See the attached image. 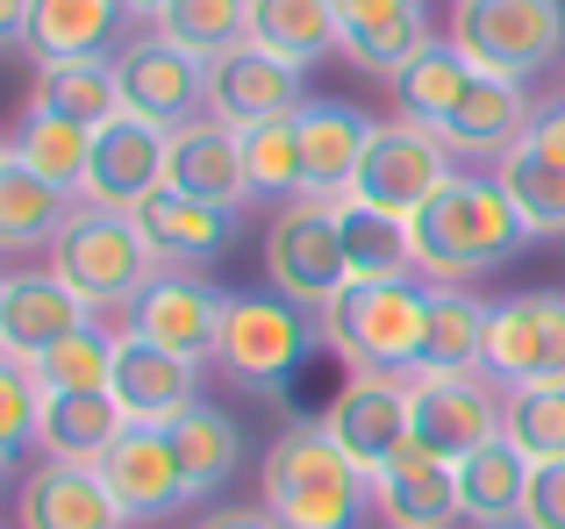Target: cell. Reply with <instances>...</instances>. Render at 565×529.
Listing matches in <instances>:
<instances>
[{"mask_svg":"<svg viewBox=\"0 0 565 529\" xmlns=\"http://www.w3.org/2000/svg\"><path fill=\"white\" fill-rule=\"evenodd\" d=\"M258 508L279 529H365V516H373V473L322 422H287L273 436V451H265Z\"/></svg>","mask_w":565,"mask_h":529,"instance_id":"1","label":"cell"},{"mask_svg":"<svg viewBox=\"0 0 565 529\" xmlns=\"http://www.w3.org/2000/svg\"><path fill=\"white\" fill-rule=\"evenodd\" d=\"M415 237V279L429 287H466L480 272H501L530 244V223L515 215V201L501 194L494 172H458L437 201L408 223Z\"/></svg>","mask_w":565,"mask_h":529,"instance_id":"2","label":"cell"},{"mask_svg":"<svg viewBox=\"0 0 565 529\" xmlns=\"http://www.w3.org/2000/svg\"><path fill=\"white\" fill-rule=\"evenodd\" d=\"M322 344L351 365V373H423L429 350V287L423 279H394V287H344L316 315Z\"/></svg>","mask_w":565,"mask_h":529,"instance_id":"3","label":"cell"},{"mask_svg":"<svg viewBox=\"0 0 565 529\" xmlns=\"http://www.w3.org/2000/svg\"><path fill=\"white\" fill-rule=\"evenodd\" d=\"M322 344L316 315L279 293H230L222 301V336H215V365L250 393L287 387L294 373L308 365V350Z\"/></svg>","mask_w":565,"mask_h":529,"instance_id":"4","label":"cell"},{"mask_svg":"<svg viewBox=\"0 0 565 529\" xmlns=\"http://www.w3.org/2000/svg\"><path fill=\"white\" fill-rule=\"evenodd\" d=\"M451 43L472 72L537 79L565 51V0H451Z\"/></svg>","mask_w":565,"mask_h":529,"instance_id":"5","label":"cell"},{"mask_svg":"<svg viewBox=\"0 0 565 529\" xmlns=\"http://www.w3.org/2000/svg\"><path fill=\"white\" fill-rule=\"evenodd\" d=\"M51 272L72 279L94 307H137V293L158 279V258L143 244L137 215L115 208H72V223L51 244Z\"/></svg>","mask_w":565,"mask_h":529,"instance_id":"6","label":"cell"},{"mask_svg":"<svg viewBox=\"0 0 565 529\" xmlns=\"http://www.w3.org/2000/svg\"><path fill=\"white\" fill-rule=\"evenodd\" d=\"M265 287H273L279 301L308 307V315H322V307L351 287L337 201L301 194V201H287V208L273 215V229H265Z\"/></svg>","mask_w":565,"mask_h":529,"instance_id":"7","label":"cell"},{"mask_svg":"<svg viewBox=\"0 0 565 529\" xmlns=\"http://www.w3.org/2000/svg\"><path fill=\"white\" fill-rule=\"evenodd\" d=\"M451 180H458V158L444 151L437 129L394 115V122L373 129V143H365V158H359V172H351V194H344V201L415 223V215H423Z\"/></svg>","mask_w":565,"mask_h":529,"instance_id":"8","label":"cell"},{"mask_svg":"<svg viewBox=\"0 0 565 529\" xmlns=\"http://www.w3.org/2000/svg\"><path fill=\"white\" fill-rule=\"evenodd\" d=\"M408 436L429 458H466V451L509 436V387L494 373H415L408 379Z\"/></svg>","mask_w":565,"mask_h":529,"instance_id":"9","label":"cell"},{"mask_svg":"<svg viewBox=\"0 0 565 529\" xmlns=\"http://www.w3.org/2000/svg\"><path fill=\"white\" fill-rule=\"evenodd\" d=\"M115 79H122V108L158 122V129H186L207 115V57L166 43L158 29L151 36H129L115 51Z\"/></svg>","mask_w":565,"mask_h":529,"instance_id":"10","label":"cell"},{"mask_svg":"<svg viewBox=\"0 0 565 529\" xmlns=\"http://www.w3.org/2000/svg\"><path fill=\"white\" fill-rule=\"evenodd\" d=\"M487 373L501 387H552L565 379V293H509L487 315Z\"/></svg>","mask_w":565,"mask_h":529,"instance_id":"11","label":"cell"},{"mask_svg":"<svg viewBox=\"0 0 565 529\" xmlns=\"http://www.w3.org/2000/svg\"><path fill=\"white\" fill-rule=\"evenodd\" d=\"M172 165V129L143 122V115H115L108 129H94V165H86L79 201L86 208H115V215H137L143 201L166 186Z\"/></svg>","mask_w":565,"mask_h":529,"instance_id":"12","label":"cell"},{"mask_svg":"<svg viewBox=\"0 0 565 529\" xmlns=\"http://www.w3.org/2000/svg\"><path fill=\"white\" fill-rule=\"evenodd\" d=\"M301 65H287V57L258 51V43H236V51L207 57V122L222 129H258V122H287V115H301Z\"/></svg>","mask_w":565,"mask_h":529,"instance_id":"13","label":"cell"},{"mask_svg":"<svg viewBox=\"0 0 565 529\" xmlns=\"http://www.w3.org/2000/svg\"><path fill=\"white\" fill-rule=\"evenodd\" d=\"M222 301H230V293H215L201 272H158L151 287L137 293V307H129V336H143V344L172 350V358H186V365H215Z\"/></svg>","mask_w":565,"mask_h":529,"instance_id":"14","label":"cell"},{"mask_svg":"<svg viewBox=\"0 0 565 529\" xmlns=\"http://www.w3.org/2000/svg\"><path fill=\"white\" fill-rule=\"evenodd\" d=\"M408 379L415 373H344L337 401L316 415L365 473H380V465L408 444Z\"/></svg>","mask_w":565,"mask_h":529,"instance_id":"15","label":"cell"},{"mask_svg":"<svg viewBox=\"0 0 565 529\" xmlns=\"http://www.w3.org/2000/svg\"><path fill=\"white\" fill-rule=\"evenodd\" d=\"M94 322V301H86L72 279H57L51 264L43 272H8L0 279V358H29L36 365L51 344L79 336Z\"/></svg>","mask_w":565,"mask_h":529,"instance_id":"16","label":"cell"},{"mask_svg":"<svg viewBox=\"0 0 565 529\" xmlns=\"http://www.w3.org/2000/svg\"><path fill=\"white\" fill-rule=\"evenodd\" d=\"M373 516L386 529H458L466 522V501H458V465L429 458L423 444H401L394 458L373 473Z\"/></svg>","mask_w":565,"mask_h":529,"instance_id":"17","label":"cell"},{"mask_svg":"<svg viewBox=\"0 0 565 529\" xmlns=\"http://www.w3.org/2000/svg\"><path fill=\"white\" fill-rule=\"evenodd\" d=\"M94 473H100V487H108V501L122 508V522H158V516H172V508L186 501V473H180L172 436L143 430V422H129L122 444H115Z\"/></svg>","mask_w":565,"mask_h":529,"instance_id":"18","label":"cell"},{"mask_svg":"<svg viewBox=\"0 0 565 529\" xmlns=\"http://www.w3.org/2000/svg\"><path fill=\"white\" fill-rule=\"evenodd\" d=\"M530 115H537V108L523 100V86H515V79L472 72L466 94L451 100V115H444V122H429V129L444 137V151H451V158H472V165H501V158L523 143Z\"/></svg>","mask_w":565,"mask_h":529,"instance_id":"19","label":"cell"},{"mask_svg":"<svg viewBox=\"0 0 565 529\" xmlns=\"http://www.w3.org/2000/svg\"><path fill=\"white\" fill-rule=\"evenodd\" d=\"M137 229H143V244H151L158 272H207V264H222V251L236 244V215L207 208V201L180 194V186H158L137 208Z\"/></svg>","mask_w":565,"mask_h":529,"instance_id":"20","label":"cell"},{"mask_svg":"<svg viewBox=\"0 0 565 529\" xmlns=\"http://www.w3.org/2000/svg\"><path fill=\"white\" fill-rule=\"evenodd\" d=\"M14 529H122V508L108 501L94 465L36 458L14 487Z\"/></svg>","mask_w":565,"mask_h":529,"instance_id":"21","label":"cell"},{"mask_svg":"<svg viewBox=\"0 0 565 529\" xmlns=\"http://www.w3.org/2000/svg\"><path fill=\"white\" fill-rule=\"evenodd\" d=\"M115 408H122L129 422H143V430H166L180 408L201 401V365L172 358V350L143 344V336L122 330V344H115Z\"/></svg>","mask_w":565,"mask_h":529,"instance_id":"22","label":"cell"},{"mask_svg":"<svg viewBox=\"0 0 565 529\" xmlns=\"http://www.w3.org/2000/svg\"><path fill=\"white\" fill-rule=\"evenodd\" d=\"M423 43H429L423 0H337V51L359 72L401 79V65H408Z\"/></svg>","mask_w":565,"mask_h":529,"instance_id":"23","label":"cell"},{"mask_svg":"<svg viewBox=\"0 0 565 529\" xmlns=\"http://www.w3.org/2000/svg\"><path fill=\"white\" fill-rule=\"evenodd\" d=\"M166 186H180V194L193 201H207V208H244V201H258L250 194V172H244V137L236 129H222V122H186V129H172V165H166Z\"/></svg>","mask_w":565,"mask_h":529,"instance_id":"24","label":"cell"},{"mask_svg":"<svg viewBox=\"0 0 565 529\" xmlns=\"http://www.w3.org/2000/svg\"><path fill=\"white\" fill-rule=\"evenodd\" d=\"M294 129H301V194L344 201L351 172H359V158H365V143H373L380 122H365L344 100H308V108L294 115Z\"/></svg>","mask_w":565,"mask_h":529,"instance_id":"25","label":"cell"},{"mask_svg":"<svg viewBox=\"0 0 565 529\" xmlns=\"http://www.w3.org/2000/svg\"><path fill=\"white\" fill-rule=\"evenodd\" d=\"M530 473H537V465H530L509 436L466 451V458H458V501H466V522L472 529H515L523 522V501H530Z\"/></svg>","mask_w":565,"mask_h":529,"instance_id":"26","label":"cell"},{"mask_svg":"<svg viewBox=\"0 0 565 529\" xmlns=\"http://www.w3.org/2000/svg\"><path fill=\"white\" fill-rule=\"evenodd\" d=\"M122 430H129V415L115 408V393H51L43 401L36 451L57 465H100L122 444Z\"/></svg>","mask_w":565,"mask_h":529,"instance_id":"27","label":"cell"},{"mask_svg":"<svg viewBox=\"0 0 565 529\" xmlns=\"http://www.w3.org/2000/svg\"><path fill=\"white\" fill-rule=\"evenodd\" d=\"M122 0H36L29 14V43L22 51L36 65H72V57H108L115 22H122Z\"/></svg>","mask_w":565,"mask_h":529,"instance_id":"28","label":"cell"},{"mask_svg":"<svg viewBox=\"0 0 565 529\" xmlns=\"http://www.w3.org/2000/svg\"><path fill=\"white\" fill-rule=\"evenodd\" d=\"M172 451H180V473H186V501H207V494L230 487L236 473V451H244V430H236V415H222L215 401H193L180 415L166 422Z\"/></svg>","mask_w":565,"mask_h":529,"instance_id":"29","label":"cell"},{"mask_svg":"<svg viewBox=\"0 0 565 529\" xmlns=\"http://www.w3.org/2000/svg\"><path fill=\"white\" fill-rule=\"evenodd\" d=\"M36 115H65L79 129H108L122 115V79H115V57H72V65H36Z\"/></svg>","mask_w":565,"mask_h":529,"instance_id":"30","label":"cell"},{"mask_svg":"<svg viewBox=\"0 0 565 529\" xmlns=\"http://www.w3.org/2000/svg\"><path fill=\"white\" fill-rule=\"evenodd\" d=\"M337 229H344V264L351 287H394V279H415V237L401 215L359 208V201H337Z\"/></svg>","mask_w":565,"mask_h":529,"instance_id":"31","label":"cell"},{"mask_svg":"<svg viewBox=\"0 0 565 529\" xmlns=\"http://www.w3.org/2000/svg\"><path fill=\"white\" fill-rule=\"evenodd\" d=\"M72 223V194L22 165V158L0 151V244L8 251H36V244H57V229Z\"/></svg>","mask_w":565,"mask_h":529,"instance_id":"32","label":"cell"},{"mask_svg":"<svg viewBox=\"0 0 565 529\" xmlns=\"http://www.w3.org/2000/svg\"><path fill=\"white\" fill-rule=\"evenodd\" d=\"M244 43L287 57V65H316L337 51V0H250Z\"/></svg>","mask_w":565,"mask_h":529,"instance_id":"33","label":"cell"},{"mask_svg":"<svg viewBox=\"0 0 565 529\" xmlns=\"http://www.w3.org/2000/svg\"><path fill=\"white\" fill-rule=\"evenodd\" d=\"M487 315H494V301H480L472 287H429L423 373H480L487 365Z\"/></svg>","mask_w":565,"mask_h":529,"instance_id":"34","label":"cell"},{"mask_svg":"<svg viewBox=\"0 0 565 529\" xmlns=\"http://www.w3.org/2000/svg\"><path fill=\"white\" fill-rule=\"evenodd\" d=\"M8 158H22L36 180L79 194V186H86V165H94V129L65 122V115H36V108H29L22 122H14V137H8Z\"/></svg>","mask_w":565,"mask_h":529,"instance_id":"35","label":"cell"},{"mask_svg":"<svg viewBox=\"0 0 565 529\" xmlns=\"http://www.w3.org/2000/svg\"><path fill=\"white\" fill-rule=\"evenodd\" d=\"M466 79H472V65H466V51H458L451 36H429L423 51L408 57V65H401V79H394V100H401V115H408V122H444V115H451V100L466 94Z\"/></svg>","mask_w":565,"mask_h":529,"instance_id":"36","label":"cell"},{"mask_svg":"<svg viewBox=\"0 0 565 529\" xmlns=\"http://www.w3.org/2000/svg\"><path fill=\"white\" fill-rule=\"evenodd\" d=\"M494 180H501V194L515 201V215L530 223V237H565V165L558 158L515 143L494 165Z\"/></svg>","mask_w":565,"mask_h":529,"instance_id":"37","label":"cell"},{"mask_svg":"<svg viewBox=\"0 0 565 529\" xmlns=\"http://www.w3.org/2000/svg\"><path fill=\"white\" fill-rule=\"evenodd\" d=\"M115 344L122 336H108L100 322H86L79 336H65V344H51L29 373H36L43 393H108L115 387Z\"/></svg>","mask_w":565,"mask_h":529,"instance_id":"38","label":"cell"},{"mask_svg":"<svg viewBox=\"0 0 565 529\" xmlns=\"http://www.w3.org/2000/svg\"><path fill=\"white\" fill-rule=\"evenodd\" d=\"M244 22H250V0H172L151 29L193 57H222L244 43Z\"/></svg>","mask_w":565,"mask_h":529,"instance_id":"39","label":"cell"},{"mask_svg":"<svg viewBox=\"0 0 565 529\" xmlns=\"http://www.w3.org/2000/svg\"><path fill=\"white\" fill-rule=\"evenodd\" d=\"M244 172H250V194L258 201H301V129L287 122H258L244 129Z\"/></svg>","mask_w":565,"mask_h":529,"instance_id":"40","label":"cell"},{"mask_svg":"<svg viewBox=\"0 0 565 529\" xmlns=\"http://www.w3.org/2000/svg\"><path fill=\"white\" fill-rule=\"evenodd\" d=\"M509 444L523 451L530 465L565 458V379H552V387H515L509 393Z\"/></svg>","mask_w":565,"mask_h":529,"instance_id":"41","label":"cell"},{"mask_svg":"<svg viewBox=\"0 0 565 529\" xmlns=\"http://www.w3.org/2000/svg\"><path fill=\"white\" fill-rule=\"evenodd\" d=\"M43 401H51V393L36 387L29 358H0V451H8V458H22V451L36 444Z\"/></svg>","mask_w":565,"mask_h":529,"instance_id":"42","label":"cell"},{"mask_svg":"<svg viewBox=\"0 0 565 529\" xmlns=\"http://www.w3.org/2000/svg\"><path fill=\"white\" fill-rule=\"evenodd\" d=\"M523 529H565V458L530 473V501H523Z\"/></svg>","mask_w":565,"mask_h":529,"instance_id":"43","label":"cell"},{"mask_svg":"<svg viewBox=\"0 0 565 529\" xmlns=\"http://www.w3.org/2000/svg\"><path fill=\"white\" fill-rule=\"evenodd\" d=\"M29 14H36V0H0V36H8L14 51L29 43Z\"/></svg>","mask_w":565,"mask_h":529,"instance_id":"44","label":"cell"},{"mask_svg":"<svg viewBox=\"0 0 565 529\" xmlns=\"http://www.w3.org/2000/svg\"><path fill=\"white\" fill-rule=\"evenodd\" d=\"M201 529H279V522L265 516V508H215Z\"/></svg>","mask_w":565,"mask_h":529,"instance_id":"45","label":"cell"},{"mask_svg":"<svg viewBox=\"0 0 565 529\" xmlns=\"http://www.w3.org/2000/svg\"><path fill=\"white\" fill-rule=\"evenodd\" d=\"M122 8H129V14H137V22H158V14H166V8H172V0H122Z\"/></svg>","mask_w":565,"mask_h":529,"instance_id":"46","label":"cell"},{"mask_svg":"<svg viewBox=\"0 0 565 529\" xmlns=\"http://www.w3.org/2000/svg\"><path fill=\"white\" fill-rule=\"evenodd\" d=\"M515 529H523V522H515Z\"/></svg>","mask_w":565,"mask_h":529,"instance_id":"47","label":"cell"}]
</instances>
